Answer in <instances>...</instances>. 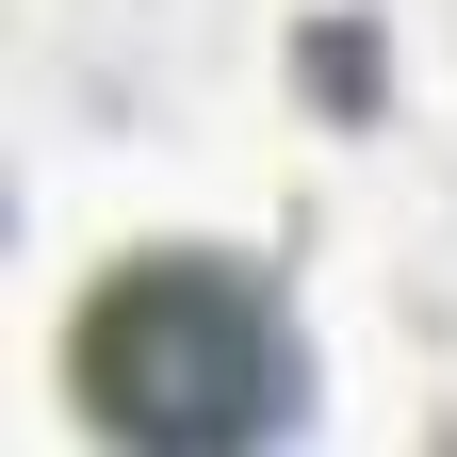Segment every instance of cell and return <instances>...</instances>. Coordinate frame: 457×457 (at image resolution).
<instances>
[{
	"label": "cell",
	"instance_id": "1",
	"mask_svg": "<svg viewBox=\"0 0 457 457\" xmlns=\"http://www.w3.org/2000/svg\"><path fill=\"white\" fill-rule=\"evenodd\" d=\"M66 392L98 441H147V457H245L311 409V343L278 311L262 262L228 245H147L114 262L82 327H66Z\"/></svg>",
	"mask_w": 457,
	"mask_h": 457
}]
</instances>
